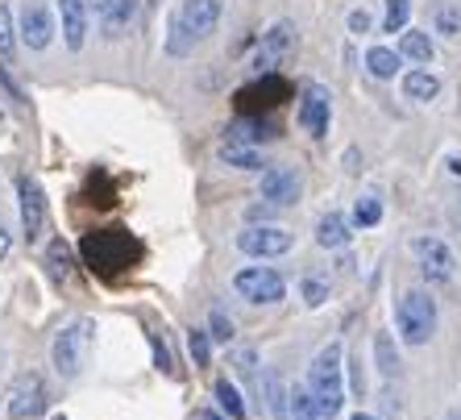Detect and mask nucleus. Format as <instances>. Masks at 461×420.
<instances>
[{"label": "nucleus", "instance_id": "a211bd4d", "mask_svg": "<svg viewBox=\"0 0 461 420\" xmlns=\"http://www.w3.org/2000/svg\"><path fill=\"white\" fill-rule=\"evenodd\" d=\"M403 96L416 100V105H429V100L440 96V76L437 71H429V67H416V71H408L403 76Z\"/></svg>", "mask_w": 461, "mask_h": 420}, {"label": "nucleus", "instance_id": "4468645a", "mask_svg": "<svg viewBox=\"0 0 461 420\" xmlns=\"http://www.w3.org/2000/svg\"><path fill=\"white\" fill-rule=\"evenodd\" d=\"M59 17H63L67 50H84L87 25H92V5H87V0H59Z\"/></svg>", "mask_w": 461, "mask_h": 420}, {"label": "nucleus", "instance_id": "f704fd0d", "mask_svg": "<svg viewBox=\"0 0 461 420\" xmlns=\"http://www.w3.org/2000/svg\"><path fill=\"white\" fill-rule=\"evenodd\" d=\"M0 84H5V92H9L13 100H17V105H25V92L17 84H13V76H9V67H0Z\"/></svg>", "mask_w": 461, "mask_h": 420}, {"label": "nucleus", "instance_id": "20e7f679", "mask_svg": "<svg viewBox=\"0 0 461 420\" xmlns=\"http://www.w3.org/2000/svg\"><path fill=\"white\" fill-rule=\"evenodd\" d=\"M46 404H50V391H46V379L38 375V370H22V375L9 383V391H5V416L9 420L42 416Z\"/></svg>", "mask_w": 461, "mask_h": 420}, {"label": "nucleus", "instance_id": "0eeeda50", "mask_svg": "<svg viewBox=\"0 0 461 420\" xmlns=\"http://www.w3.org/2000/svg\"><path fill=\"white\" fill-rule=\"evenodd\" d=\"M291 246H295V237L283 225H267V221H262V225H246L237 233V250L249 254V259H279Z\"/></svg>", "mask_w": 461, "mask_h": 420}, {"label": "nucleus", "instance_id": "7ed1b4c3", "mask_svg": "<svg viewBox=\"0 0 461 420\" xmlns=\"http://www.w3.org/2000/svg\"><path fill=\"white\" fill-rule=\"evenodd\" d=\"M395 329L403 345H429L437 333V300L429 291H403L395 304Z\"/></svg>", "mask_w": 461, "mask_h": 420}, {"label": "nucleus", "instance_id": "412c9836", "mask_svg": "<svg viewBox=\"0 0 461 420\" xmlns=\"http://www.w3.org/2000/svg\"><path fill=\"white\" fill-rule=\"evenodd\" d=\"M46 270H50L54 283H71V275H76V259H71V246L63 237H54L46 246Z\"/></svg>", "mask_w": 461, "mask_h": 420}, {"label": "nucleus", "instance_id": "5701e85b", "mask_svg": "<svg viewBox=\"0 0 461 420\" xmlns=\"http://www.w3.org/2000/svg\"><path fill=\"white\" fill-rule=\"evenodd\" d=\"M133 9H138V0H113L104 9V17H100L104 38H121V33L129 30V22H133Z\"/></svg>", "mask_w": 461, "mask_h": 420}, {"label": "nucleus", "instance_id": "4be33fe9", "mask_svg": "<svg viewBox=\"0 0 461 420\" xmlns=\"http://www.w3.org/2000/svg\"><path fill=\"white\" fill-rule=\"evenodd\" d=\"M399 67H403V54L391 50V46H370L366 50V71L375 79H395Z\"/></svg>", "mask_w": 461, "mask_h": 420}, {"label": "nucleus", "instance_id": "7c9ffc66", "mask_svg": "<svg viewBox=\"0 0 461 420\" xmlns=\"http://www.w3.org/2000/svg\"><path fill=\"white\" fill-rule=\"evenodd\" d=\"M303 304H308V308H321L324 300H329V283L324 279H316V275H303Z\"/></svg>", "mask_w": 461, "mask_h": 420}, {"label": "nucleus", "instance_id": "f03ea898", "mask_svg": "<svg viewBox=\"0 0 461 420\" xmlns=\"http://www.w3.org/2000/svg\"><path fill=\"white\" fill-rule=\"evenodd\" d=\"M308 388L329 420L345 408V345L329 342L308 367Z\"/></svg>", "mask_w": 461, "mask_h": 420}, {"label": "nucleus", "instance_id": "72a5a7b5", "mask_svg": "<svg viewBox=\"0 0 461 420\" xmlns=\"http://www.w3.org/2000/svg\"><path fill=\"white\" fill-rule=\"evenodd\" d=\"M370 30H375L370 9H354V13H349V33H357V38H362V33H370Z\"/></svg>", "mask_w": 461, "mask_h": 420}, {"label": "nucleus", "instance_id": "2eb2a0df", "mask_svg": "<svg viewBox=\"0 0 461 420\" xmlns=\"http://www.w3.org/2000/svg\"><path fill=\"white\" fill-rule=\"evenodd\" d=\"M216 159L225 162V167H233V171H262V167H267L262 154H258V146H249V142H233V138L221 142Z\"/></svg>", "mask_w": 461, "mask_h": 420}, {"label": "nucleus", "instance_id": "473e14b6", "mask_svg": "<svg viewBox=\"0 0 461 420\" xmlns=\"http://www.w3.org/2000/svg\"><path fill=\"white\" fill-rule=\"evenodd\" d=\"M187 345H192L195 367H208V358H212V345H208V333H204V329H192V333H187Z\"/></svg>", "mask_w": 461, "mask_h": 420}, {"label": "nucleus", "instance_id": "58836bf2", "mask_svg": "<svg viewBox=\"0 0 461 420\" xmlns=\"http://www.w3.org/2000/svg\"><path fill=\"white\" fill-rule=\"evenodd\" d=\"M192 420H221V416H216V412H208V408H204V412H195Z\"/></svg>", "mask_w": 461, "mask_h": 420}, {"label": "nucleus", "instance_id": "bb28decb", "mask_svg": "<svg viewBox=\"0 0 461 420\" xmlns=\"http://www.w3.org/2000/svg\"><path fill=\"white\" fill-rule=\"evenodd\" d=\"M411 22V0H386V13H383V30L386 33H403Z\"/></svg>", "mask_w": 461, "mask_h": 420}, {"label": "nucleus", "instance_id": "cd10ccee", "mask_svg": "<svg viewBox=\"0 0 461 420\" xmlns=\"http://www.w3.org/2000/svg\"><path fill=\"white\" fill-rule=\"evenodd\" d=\"M13 54H17V25L9 5H0V63H13Z\"/></svg>", "mask_w": 461, "mask_h": 420}, {"label": "nucleus", "instance_id": "c756f323", "mask_svg": "<svg viewBox=\"0 0 461 420\" xmlns=\"http://www.w3.org/2000/svg\"><path fill=\"white\" fill-rule=\"evenodd\" d=\"M378 221H383V205H378L375 196H362L354 205V225L357 229H375Z\"/></svg>", "mask_w": 461, "mask_h": 420}, {"label": "nucleus", "instance_id": "2f4dec72", "mask_svg": "<svg viewBox=\"0 0 461 420\" xmlns=\"http://www.w3.org/2000/svg\"><path fill=\"white\" fill-rule=\"evenodd\" d=\"M208 337H216V342H233V321H229L221 308H212V316H208Z\"/></svg>", "mask_w": 461, "mask_h": 420}, {"label": "nucleus", "instance_id": "423d86ee", "mask_svg": "<svg viewBox=\"0 0 461 420\" xmlns=\"http://www.w3.org/2000/svg\"><path fill=\"white\" fill-rule=\"evenodd\" d=\"M233 288L249 304H279L287 296V279L275 267H241L233 275Z\"/></svg>", "mask_w": 461, "mask_h": 420}, {"label": "nucleus", "instance_id": "9b49d317", "mask_svg": "<svg viewBox=\"0 0 461 420\" xmlns=\"http://www.w3.org/2000/svg\"><path fill=\"white\" fill-rule=\"evenodd\" d=\"M17 205H22V233L25 242H38L46 229V196L42 187H38V179H30V175H22L17 179Z\"/></svg>", "mask_w": 461, "mask_h": 420}, {"label": "nucleus", "instance_id": "a878e982", "mask_svg": "<svg viewBox=\"0 0 461 420\" xmlns=\"http://www.w3.org/2000/svg\"><path fill=\"white\" fill-rule=\"evenodd\" d=\"M375 362H378V370H383V379L399 375V350H395V337L391 333H375Z\"/></svg>", "mask_w": 461, "mask_h": 420}, {"label": "nucleus", "instance_id": "1a4fd4ad", "mask_svg": "<svg viewBox=\"0 0 461 420\" xmlns=\"http://www.w3.org/2000/svg\"><path fill=\"white\" fill-rule=\"evenodd\" d=\"M291 46H295V25H291V22H275L267 33H262V46H258L249 71H254V76H270V71H275V67H279L283 59L291 54Z\"/></svg>", "mask_w": 461, "mask_h": 420}, {"label": "nucleus", "instance_id": "c9c22d12", "mask_svg": "<svg viewBox=\"0 0 461 420\" xmlns=\"http://www.w3.org/2000/svg\"><path fill=\"white\" fill-rule=\"evenodd\" d=\"M270 213H275V205H254L249 208V221H267Z\"/></svg>", "mask_w": 461, "mask_h": 420}, {"label": "nucleus", "instance_id": "dca6fc26", "mask_svg": "<svg viewBox=\"0 0 461 420\" xmlns=\"http://www.w3.org/2000/svg\"><path fill=\"white\" fill-rule=\"evenodd\" d=\"M349 242H354V233H349V221H345L341 213H324L321 221H316V246L345 250Z\"/></svg>", "mask_w": 461, "mask_h": 420}, {"label": "nucleus", "instance_id": "f3484780", "mask_svg": "<svg viewBox=\"0 0 461 420\" xmlns=\"http://www.w3.org/2000/svg\"><path fill=\"white\" fill-rule=\"evenodd\" d=\"M262 396H267L270 420H291V388L283 383L279 370H267V379H262Z\"/></svg>", "mask_w": 461, "mask_h": 420}, {"label": "nucleus", "instance_id": "9d476101", "mask_svg": "<svg viewBox=\"0 0 461 420\" xmlns=\"http://www.w3.org/2000/svg\"><path fill=\"white\" fill-rule=\"evenodd\" d=\"M300 125L312 133V138H324L329 133V121H333V92L324 84H308L300 96Z\"/></svg>", "mask_w": 461, "mask_h": 420}, {"label": "nucleus", "instance_id": "f257e3e1", "mask_svg": "<svg viewBox=\"0 0 461 420\" xmlns=\"http://www.w3.org/2000/svg\"><path fill=\"white\" fill-rule=\"evenodd\" d=\"M216 25H221V0H183L167 22V54L187 59L204 38H212Z\"/></svg>", "mask_w": 461, "mask_h": 420}, {"label": "nucleus", "instance_id": "6e6552de", "mask_svg": "<svg viewBox=\"0 0 461 420\" xmlns=\"http://www.w3.org/2000/svg\"><path fill=\"white\" fill-rule=\"evenodd\" d=\"M411 254H416L424 279L449 283L453 275H457V259H453V250L445 246L440 237H411Z\"/></svg>", "mask_w": 461, "mask_h": 420}, {"label": "nucleus", "instance_id": "c85d7f7f", "mask_svg": "<svg viewBox=\"0 0 461 420\" xmlns=\"http://www.w3.org/2000/svg\"><path fill=\"white\" fill-rule=\"evenodd\" d=\"M216 399H221V408H225L233 420L246 416V399H241V391H237L229 379H216Z\"/></svg>", "mask_w": 461, "mask_h": 420}, {"label": "nucleus", "instance_id": "6ab92c4d", "mask_svg": "<svg viewBox=\"0 0 461 420\" xmlns=\"http://www.w3.org/2000/svg\"><path fill=\"white\" fill-rule=\"evenodd\" d=\"M225 138L249 142V146H262V142H275V138H279V130H275L270 121H262V117H237L233 125L225 130Z\"/></svg>", "mask_w": 461, "mask_h": 420}, {"label": "nucleus", "instance_id": "ddd939ff", "mask_svg": "<svg viewBox=\"0 0 461 420\" xmlns=\"http://www.w3.org/2000/svg\"><path fill=\"white\" fill-rule=\"evenodd\" d=\"M17 33H22V42L30 46V50H46V46L54 42V17H50V9H46V5H25Z\"/></svg>", "mask_w": 461, "mask_h": 420}, {"label": "nucleus", "instance_id": "39448f33", "mask_svg": "<svg viewBox=\"0 0 461 420\" xmlns=\"http://www.w3.org/2000/svg\"><path fill=\"white\" fill-rule=\"evenodd\" d=\"M87 342H92V321H76V324H67V329H59V337L50 345V362L63 379H76L84 370Z\"/></svg>", "mask_w": 461, "mask_h": 420}, {"label": "nucleus", "instance_id": "aec40b11", "mask_svg": "<svg viewBox=\"0 0 461 420\" xmlns=\"http://www.w3.org/2000/svg\"><path fill=\"white\" fill-rule=\"evenodd\" d=\"M399 54L411 59V63H420V67H432V59H437V42L429 38V30H403V38H399Z\"/></svg>", "mask_w": 461, "mask_h": 420}, {"label": "nucleus", "instance_id": "e433bc0d", "mask_svg": "<svg viewBox=\"0 0 461 420\" xmlns=\"http://www.w3.org/2000/svg\"><path fill=\"white\" fill-rule=\"evenodd\" d=\"M9 246H13V237H9V229L0 225V259H5V254H9Z\"/></svg>", "mask_w": 461, "mask_h": 420}, {"label": "nucleus", "instance_id": "393cba45", "mask_svg": "<svg viewBox=\"0 0 461 420\" xmlns=\"http://www.w3.org/2000/svg\"><path fill=\"white\" fill-rule=\"evenodd\" d=\"M291 420H329L308 383H295V388H291Z\"/></svg>", "mask_w": 461, "mask_h": 420}, {"label": "nucleus", "instance_id": "f8f14e48", "mask_svg": "<svg viewBox=\"0 0 461 420\" xmlns=\"http://www.w3.org/2000/svg\"><path fill=\"white\" fill-rule=\"evenodd\" d=\"M258 196L275 208H291L300 200V175H295V167H267L262 184H258Z\"/></svg>", "mask_w": 461, "mask_h": 420}, {"label": "nucleus", "instance_id": "a19ab883", "mask_svg": "<svg viewBox=\"0 0 461 420\" xmlns=\"http://www.w3.org/2000/svg\"><path fill=\"white\" fill-rule=\"evenodd\" d=\"M445 420H461V408H453V412H449V416H445Z\"/></svg>", "mask_w": 461, "mask_h": 420}, {"label": "nucleus", "instance_id": "ea45409f", "mask_svg": "<svg viewBox=\"0 0 461 420\" xmlns=\"http://www.w3.org/2000/svg\"><path fill=\"white\" fill-rule=\"evenodd\" d=\"M354 420H375V416H370V412H354Z\"/></svg>", "mask_w": 461, "mask_h": 420}, {"label": "nucleus", "instance_id": "b1692460", "mask_svg": "<svg viewBox=\"0 0 461 420\" xmlns=\"http://www.w3.org/2000/svg\"><path fill=\"white\" fill-rule=\"evenodd\" d=\"M432 30H437L440 38H449V42L461 38V9L453 0H440L437 9H432Z\"/></svg>", "mask_w": 461, "mask_h": 420}, {"label": "nucleus", "instance_id": "4c0bfd02", "mask_svg": "<svg viewBox=\"0 0 461 420\" xmlns=\"http://www.w3.org/2000/svg\"><path fill=\"white\" fill-rule=\"evenodd\" d=\"M87 5H92V17H104V9L113 5V0H87Z\"/></svg>", "mask_w": 461, "mask_h": 420}]
</instances>
